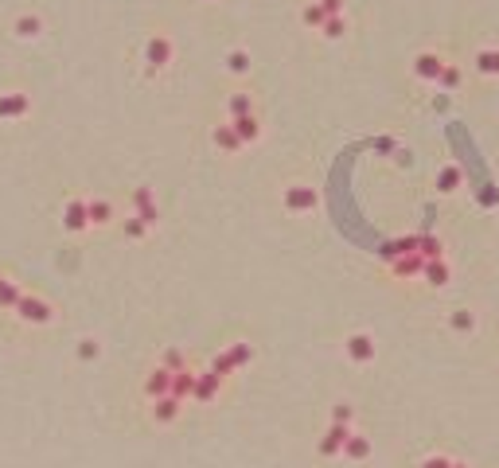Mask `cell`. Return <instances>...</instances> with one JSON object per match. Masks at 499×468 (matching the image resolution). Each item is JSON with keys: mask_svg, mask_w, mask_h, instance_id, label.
I'll use <instances>...</instances> for the list:
<instances>
[{"mask_svg": "<svg viewBox=\"0 0 499 468\" xmlns=\"http://www.w3.org/2000/svg\"><path fill=\"white\" fill-rule=\"evenodd\" d=\"M12 312H20V320H28V324H51V320H55V309H51L47 300L28 297V293H20V300H16Z\"/></svg>", "mask_w": 499, "mask_h": 468, "instance_id": "1", "label": "cell"}, {"mask_svg": "<svg viewBox=\"0 0 499 468\" xmlns=\"http://www.w3.org/2000/svg\"><path fill=\"white\" fill-rule=\"evenodd\" d=\"M347 437H351V426H340V421H332V426H328V433L320 437V457H335V453H343Z\"/></svg>", "mask_w": 499, "mask_h": 468, "instance_id": "2", "label": "cell"}, {"mask_svg": "<svg viewBox=\"0 0 499 468\" xmlns=\"http://www.w3.org/2000/svg\"><path fill=\"white\" fill-rule=\"evenodd\" d=\"M316 203H320V195H316L312 188H304V184L285 188V207L289 211H316Z\"/></svg>", "mask_w": 499, "mask_h": 468, "instance_id": "3", "label": "cell"}, {"mask_svg": "<svg viewBox=\"0 0 499 468\" xmlns=\"http://www.w3.org/2000/svg\"><path fill=\"white\" fill-rule=\"evenodd\" d=\"M145 63H148L152 70L168 67V63H172V43H168L164 35H152V40L145 43Z\"/></svg>", "mask_w": 499, "mask_h": 468, "instance_id": "4", "label": "cell"}, {"mask_svg": "<svg viewBox=\"0 0 499 468\" xmlns=\"http://www.w3.org/2000/svg\"><path fill=\"white\" fill-rule=\"evenodd\" d=\"M63 227H67L70 234L86 230V227H90V211H86V203H82V200H70L67 211H63Z\"/></svg>", "mask_w": 499, "mask_h": 468, "instance_id": "5", "label": "cell"}, {"mask_svg": "<svg viewBox=\"0 0 499 468\" xmlns=\"http://www.w3.org/2000/svg\"><path fill=\"white\" fill-rule=\"evenodd\" d=\"M347 355H351L355 363H371V359H374V339L367 336V332L347 336Z\"/></svg>", "mask_w": 499, "mask_h": 468, "instance_id": "6", "label": "cell"}, {"mask_svg": "<svg viewBox=\"0 0 499 468\" xmlns=\"http://www.w3.org/2000/svg\"><path fill=\"white\" fill-rule=\"evenodd\" d=\"M219 387H223V375H219V371H203V375H196V394H191V398L211 402L219 394Z\"/></svg>", "mask_w": 499, "mask_h": 468, "instance_id": "7", "label": "cell"}, {"mask_svg": "<svg viewBox=\"0 0 499 468\" xmlns=\"http://www.w3.org/2000/svg\"><path fill=\"white\" fill-rule=\"evenodd\" d=\"M172 375H176V371H168V367H157V371H152V375L145 379V394H148V398H160V394H168V390H172Z\"/></svg>", "mask_w": 499, "mask_h": 468, "instance_id": "8", "label": "cell"}, {"mask_svg": "<svg viewBox=\"0 0 499 468\" xmlns=\"http://www.w3.org/2000/svg\"><path fill=\"white\" fill-rule=\"evenodd\" d=\"M441 70H445V63H441L437 55H429V51L413 59V74H418V79H425V82H437V79H441Z\"/></svg>", "mask_w": 499, "mask_h": 468, "instance_id": "9", "label": "cell"}, {"mask_svg": "<svg viewBox=\"0 0 499 468\" xmlns=\"http://www.w3.org/2000/svg\"><path fill=\"white\" fill-rule=\"evenodd\" d=\"M168 394H172V398H180V402H187L191 398V394H196V371H176V375H172V390H168Z\"/></svg>", "mask_w": 499, "mask_h": 468, "instance_id": "10", "label": "cell"}, {"mask_svg": "<svg viewBox=\"0 0 499 468\" xmlns=\"http://www.w3.org/2000/svg\"><path fill=\"white\" fill-rule=\"evenodd\" d=\"M152 418H157L160 426L176 421V418H180V398H172V394H160V398H152Z\"/></svg>", "mask_w": 499, "mask_h": 468, "instance_id": "11", "label": "cell"}, {"mask_svg": "<svg viewBox=\"0 0 499 468\" xmlns=\"http://www.w3.org/2000/svg\"><path fill=\"white\" fill-rule=\"evenodd\" d=\"M421 277L429 281L433 289L449 285V261H445V258H425V269H421Z\"/></svg>", "mask_w": 499, "mask_h": 468, "instance_id": "12", "label": "cell"}, {"mask_svg": "<svg viewBox=\"0 0 499 468\" xmlns=\"http://www.w3.org/2000/svg\"><path fill=\"white\" fill-rule=\"evenodd\" d=\"M133 207H137V215L148 223V227L157 223V200H152V191H148V188H137V191H133Z\"/></svg>", "mask_w": 499, "mask_h": 468, "instance_id": "13", "label": "cell"}, {"mask_svg": "<svg viewBox=\"0 0 499 468\" xmlns=\"http://www.w3.org/2000/svg\"><path fill=\"white\" fill-rule=\"evenodd\" d=\"M421 269H425V258H421L418 250H413V254H402V258H394V273H398V277H421Z\"/></svg>", "mask_w": 499, "mask_h": 468, "instance_id": "14", "label": "cell"}, {"mask_svg": "<svg viewBox=\"0 0 499 468\" xmlns=\"http://www.w3.org/2000/svg\"><path fill=\"white\" fill-rule=\"evenodd\" d=\"M28 113V94H0V118H24Z\"/></svg>", "mask_w": 499, "mask_h": 468, "instance_id": "15", "label": "cell"}, {"mask_svg": "<svg viewBox=\"0 0 499 468\" xmlns=\"http://www.w3.org/2000/svg\"><path fill=\"white\" fill-rule=\"evenodd\" d=\"M230 125H235V133L242 137V145H250V140H258V137H262V125H258V118H254V113H246V118H235Z\"/></svg>", "mask_w": 499, "mask_h": 468, "instance_id": "16", "label": "cell"}, {"mask_svg": "<svg viewBox=\"0 0 499 468\" xmlns=\"http://www.w3.org/2000/svg\"><path fill=\"white\" fill-rule=\"evenodd\" d=\"M215 145L223 152H238V149H242V137L235 133V125H219V129H215Z\"/></svg>", "mask_w": 499, "mask_h": 468, "instance_id": "17", "label": "cell"}, {"mask_svg": "<svg viewBox=\"0 0 499 468\" xmlns=\"http://www.w3.org/2000/svg\"><path fill=\"white\" fill-rule=\"evenodd\" d=\"M343 457H351V460H367V457H371V441L359 437V433H351V437H347V445H343Z\"/></svg>", "mask_w": 499, "mask_h": 468, "instance_id": "18", "label": "cell"}, {"mask_svg": "<svg viewBox=\"0 0 499 468\" xmlns=\"http://www.w3.org/2000/svg\"><path fill=\"white\" fill-rule=\"evenodd\" d=\"M86 211H90V227H106V223L113 219V207H109L106 200H90Z\"/></svg>", "mask_w": 499, "mask_h": 468, "instance_id": "19", "label": "cell"}, {"mask_svg": "<svg viewBox=\"0 0 499 468\" xmlns=\"http://www.w3.org/2000/svg\"><path fill=\"white\" fill-rule=\"evenodd\" d=\"M441 250H445V246H441L437 234H418V254H421V258H445Z\"/></svg>", "mask_w": 499, "mask_h": 468, "instance_id": "20", "label": "cell"}, {"mask_svg": "<svg viewBox=\"0 0 499 468\" xmlns=\"http://www.w3.org/2000/svg\"><path fill=\"white\" fill-rule=\"evenodd\" d=\"M16 300H20V285L0 277V309H16Z\"/></svg>", "mask_w": 499, "mask_h": 468, "instance_id": "21", "label": "cell"}, {"mask_svg": "<svg viewBox=\"0 0 499 468\" xmlns=\"http://www.w3.org/2000/svg\"><path fill=\"white\" fill-rule=\"evenodd\" d=\"M437 188H441V191H457V188H460V168H457V164H445V168H441Z\"/></svg>", "mask_w": 499, "mask_h": 468, "instance_id": "22", "label": "cell"}, {"mask_svg": "<svg viewBox=\"0 0 499 468\" xmlns=\"http://www.w3.org/2000/svg\"><path fill=\"white\" fill-rule=\"evenodd\" d=\"M226 110H230V121H235V118H246V113H254V102H250V94H235V98L226 102Z\"/></svg>", "mask_w": 499, "mask_h": 468, "instance_id": "23", "label": "cell"}, {"mask_svg": "<svg viewBox=\"0 0 499 468\" xmlns=\"http://www.w3.org/2000/svg\"><path fill=\"white\" fill-rule=\"evenodd\" d=\"M476 70L480 74H499V51H480L476 55Z\"/></svg>", "mask_w": 499, "mask_h": 468, "instance_id": "24", "label": "cell"}, {"mask_svg": "<svg viewBox=\"0 0 499 468\" xmlns=\"http://www.w3.org/2000/svg\"><path fill=\"white\" fill-rule=\"evenodd\" d=\"M40 16H20V20H16V35H24V40H35V35H40Z\"/></svg>", "mask_w": 499, "mask_h": 468, "instance_id": "25", "label": "cell"}, {"mask_svg": "<svg viewBox=\"0 0 499 468\" xmlns=\"http://www.w3.org/2000/svg\"><path fill=\"white\" fill-rule=\"evenodd\" d=\"M226 355H230V363H235V367H246V363L254 359V348H250V344H230V348H226Z\"/></svg>", "mask_w": 499, "mask_h": 468, "instance_id": "26", "label": "cell"}, {"mask_svg": "<svg viewBox=\"0 0 499 468\" xmlns=\"http://www.w3.org/2000/svg\"><path fill=\"white\" fill-rule=\"evenodd\" d=\"M226 70H230V74H246V70H250V55H246V51H230V55H226Z\"/></svg>", "mask_w": 499, "mask_h": 468, "instance_id": "27", "label": "cell"}, {"mask_svg": "<svg viewBox=\"0 0 499 468\" xmlns=\"http://www.w3.org/2000/svg\"><path fill=\"white\" fill-rule=\"evenodd\" d=\"M441 86H445V90H457L460 86V82H464V74H460V67H452V63H445V70H441Z\"/></svg>", "mask_w": 499, "mask_h": 468, "instance_id": "28", "label": "cell"}, {"mask_svg": "<svg viewBox=\"0 0 499 468\" xmlns=\"http://www.w3.org/2000/svg\"><path fill=\"white\" fill-rule=\"evenodd\" d=\"M449 324H452V332H472V328H476V316L460 309V312H452V320H449Z\"/></svg>", "mask_w": 499, "mask_h": 468, "instance_id": "29", "label": "cell"}, {"mask_svg": "<svg viewBox=\"0 0 499 468\" xmlns=\"http://www.w3.org/2000/svg\"><path fill=\"white\" fill-rule=\"evenodd\" d=\"M324 20H328V16H324L320 0H316V4H308V8H304V24H308V28H324Z\"/></svg>", "mask_w": 499, "mask_h": 468, "instance_id": "30", "label": "cell"}, {"mask_svg": "<svg viewBox=\"0 0 499 468\" xmlns=\"http://www.w3.org/2000/svg\"><path fill=\"white\" fill-rule=\"evenodd\" d=\"M211 371H219V375H223V379H226V375H235V363H230V355H226V351H219V355L215 359H211Z\"/></svg>", "mask_w": 499, "mask_h": 468, "instance_id": "31", "label": "cell"}, {"mask_svg": "<svg viewBox=\"0 0 499 468\" xmlns=\"http://www.w3.org/2000/svg\"><path fill=\"white\" fill-rule=\"evenodd\" d=\"M320 31H324V35H328V40H340L343 31H347V28H343V16H328Z\"/></svg>", "mask_w": 499, "mask_h": 468, "instance_id": "32", "label": "cell"}, {"mask_svg": "<svg viewBox=\"0 0 499 468\" xmlns=\"http://www.w3.org/2000/svg\"><path fill=\"white\" fill-rule=\"evenodd\" d=\"M148 223L141 219V215H133V219H125V239H145Z\"/></svg>", "mask_w": 499, "mask_h": 468, "instance_id": "33", "label": "cell"}, {"mask_svg": "<svg viewBox=\"0 0 499 468\" xmlns=\"http://www.w3.org/2000/svg\"><path fill=\"white\" fill-rule=\"evenodd\" d=\"M351 418H355V410L351 406H332V421H340V426H351Z\"/></svg>", "mask_w": 499, "mask_h": 468, "instance_id": "34", "label": "cell"}, {"mask_svg": "<svg viewBox=\"0 0 499 468\" xmlns=\"http://www.w3.org/2000/svg\"><path fill=\"white\" fill-rule=\"evenodd\" d=\"M160 367H168V371H184L187 363H184V355H180V351H164V363H160Z\"/></svg>", "mask_w": 499, "mask_h": 468, "instance_id": "35", "label": "cell"}, {"mask_svg": "<svg viewBox=\"0 0 499 468\" xmlns=\"http://www.w3.org/2000/svg\"><path fill=\"white\" fill-rule=\"evenodd\" d=\"M79 359H86V363L90 359H98V344H94V339H82L79 344Z\"/></svg>", "mask_w": 499, "mask_h": 468, "instance_id": "36", "label": "cell"}, {"mask_svg": "<svg viewBox=\"0 0 499 468\" xmlns=\"http://www.w3.org/2000/svg\"><path fill=\"white\" fill-rule=\"evenodd\" d=\"M320 8H324V16H340V12H343V0H320Z\"/></svg>", "mask_w": 499, "mask_h": 468, "instance_id": "37", "label": "cell"}, {"mask_svg": "<svg viewBox=\"0 0 499 468\" xmlns=\"http://www.w3.org/2000/svg\"><path fill=\"white\" fill-rule=\"evenodd\" d=\"M421 468H452V460L449 457H425L421 460Z\"/></svg>", "mask_w": 499, "mask_h": 468, "instance_id": "38", "label": "cell"}, {"mask_svg": "<svg viewBox=\"0 0 499 468\" xmlns=\"http://www.w3.org/2000/svg\"><path fill=\"white\" fill-rule=\"evenodd\" d=\"M452 468H464V465H457V460H452Z\"/></svg>", "mask_w": 499, "mask_h": 468, "instance_id": "39", "label": "cell"}]
</instances>
